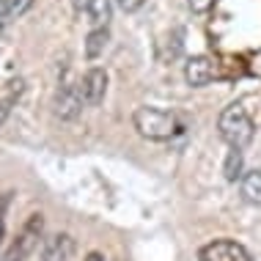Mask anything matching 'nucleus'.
I'll list each match as a JSON object with an SVG mask.
<instances>
[{"instance_id": "4", "label": "nucleus", "mask_w": 261, "mask_h": 261, "mask_svg": "<svg viewBox=\"0 0 261 261\" xmlns=\"http://www.w3.org/2000/svg\"><path fill=\"white\" fill-rule=\"evenodd\" d=\"M198 261H253V256L245 245L234 242V239H215L201 248Z\"/></svg>"}, {"instance_id": "13", "label": "nucleus", "mask_w": 261, "mask_h": 261, "mask_svg": "<svg viewBox=\"0 0 261 261\" xmlns=\"http://www.w3.org/2000/svg\"><path fill=\"white\" fill-rule=\"evenodd\" d=\"M6 6H9L11 17H22L25 11H31L33 0H6Z\"/></svg>"}, {"instance_id": "17", "label": "nucleus", "mask_w": 261, "mask_h": 261, "mask_svg": "<svg viewBox=\"0 0 261 261\" xmlns=\"http://www.w3.org/2000/svg\"><path fill=\"white\" fill-rule=\"evenodd\" d=\"M6 118H9V105H6V102H0V126L6 124Z\"/></svg>"}, {"instance_id": "11", "label": "nucleus", "mask_w": 261, "mask_h": 261, "mask_svg": "<svg viewBox=\"0 0 261 261\" xmlns=\"http://www.w3.org/2000/svg\"><path fill=\"white\" fill-rule=\"evenodd\" d=\"M245 154L242 149H231L228 151V157H225V165H223V176H225V181H237V179H242L245 176Z\"/></svg>"}, {"instance_id": "15", "label": "nucleus", "mask_w": 261, "mask_h": 261, "mask_svg": "<svg viewBox=\"0 0 261 261\" xmlns=\"http://www.w3.org/2000/svg\"><path fill=\"white\" fill-rule=\"evenodd\" d=\"M143 3H146V0H116V6H118V9H121V11H126V14L138 11L140 6H143Z\"/></svg>"}, {"instance_id": "18", "label": "nucleus", "mask_w": 261, "mask_h": 261, "mask_svg": "<svg viewBox=\"0 0 261 261\" xmlns=\"http://www.w3.org/2000/svg\"><path fill=\"white\" fill-rule=\"evenodd\" d=\"M86 261H105V258H102V253L94 250V253H88V256H86Z\"/></svg>"}, {"instance_id": "7", "label": "nucleus", "mask_w": 261, "mask_h": 261, "mask_svg": "<svg viewBox=\"0 0 261 261\" xmlns=\"http://www.w3.org/2000/svg\"><path fill=\"white\" fill-rule=\"evenodd\" d=\"M215 74H217V69H215V63H212L206 55H195V58H190L185 63V80L193 88L209 86V83L215 80Z\"/></svg>"}, {"instance_id": "3", "label": "nucleus", "mask_w": 261, "mask_h": 261, "mask_svg": "<svg viewBox=\"0 0 261 261\" xmlns=\"http://www.w3.org/2000/svg\"><path fill=\"white\" fill-rule=\"evenodd\" d=\"M41 231H44V217L36 212V215H31L25 220V225L19 228V234L14 237V242L9 245V250H6V261H28V256L39 248Z\"/></svg>"}, {"instance_id": "19", "label": "nucleus", "mask_w": 261, "mask_h": 261, "mask_svg": "<svg viewBox=\"0 0 261 261\" xmlns=\"http://www.w3.org/2000/svg\"><path fill=\"white\" fill-rule=\"evenodd\" d=\"M0 242H3V220H0Z\"/></svg>"}, {"instance_id": "1", "label": "nucleus", "mask_w": 261, "mask_h": 261, "mask_svg": "<svg viewBox=\"0 0 261 261\" xmlns=\"http://www.w3.org/2000/svg\"><path fill=\"white\" fill-rule=\"evenodd\" d=\"M217 132L231 149H245L256 135V124H253V118L248 116V110L242 105H228L217 118Z\"/></svg>"}, {"instance_id": "12", "label": "nucleus", "mask_w": 261, "mask_h": 261, "mask_svg": "<svg viewBox=\"0 0 261 261\" xmlns=\"http://www.w3.org/2000/svg\"><path fill=\"white\" fill-rule=\"evenodd\" d=\"M108 41H110L108 28H96V31H91L88 39H86V55L88 58H99V55L105 53V47H108Z\"/></svg>"}, {"instance_id": "6", "label": "nucleus", "mask_w": 261, "mask_h": 261, "mask_svg": "<svg viewBox=\"0 0 261 261\" xmlns=\"http://www.w3.org/2000/svg\"><path fill=\"white\" fill-rule=\"evenodd\" d=\"M80 88H83V96H86V105H91V108L102 105L105 94H108V72L99 66L88 69L83 83H80Z\"/></svg>"}, {"instance_id": "9", "label": "nucleus", "mask_w": 261, "mask_h": 261, "mask_svg": "<svg viewBox=\"0 0 261 261\" xmlns=\"http://www.w3.org/2000/svg\"><path fill=\"white\" fill-rule=\"evenodd\" d=\"M239 190H242V198L248 203L261 206V171H245L242 181H239Z\"/></svg>"}, {"instance_id": "10", "label": "nucleus", "mask_w": 261, "mask_h": 261, "mask_svg": "<svg viewBox=\"0 0 261 261\" xmlns=\"http://www.w3.org/2000/svg\"><path fill=\"white\" fill-rule=\"evenodd\" d=\"M88 22H94L96 28H108V19L113 14V0H88Z\"/></svg>"}, {"instance_id": "8", "label": "nucleus", "mask_w": 261, "mask_h": 261, "mask_svg": "<svg viewBox=\"0 0 261 261\" xmlns=\"http://www.w3.org/2000/svg\"><path fill=\"white\" fill-rule=\"evenodd\" d=\"M74 253V239L69 234H55L44 242V261H69Z\"/></svg>"}, {"instance_id": "14", "label": "nucleus", "mask_w": 261, "mask_h": 261, "mask_svg": "<svg viewBox=\"0 0 261 261\" xmlns=\"http://www.w3.org/2000/svg\"><path fill=\"white\" fill-rule=\"evenodd\" d=\"M187 6L193 14H206L212 6H215V0H187Z\"/></svg>"}, {"instance_id": "2", "label": "nucleus", "mask_w": 261, "mask_h": 261, "mask_svg": "<svg viewBox=\"0 0 261 261\" xmlns=\"http://www.w3.org/2000/svg\"><path fill=\"white\" fill-rule=\"evenodd\" d=\"M132 124H135L138 135L146 140H171L181 129L179 118L160 108H138L132 113Z\"/></svg>"}, {"instance_id": "16", "label": "nucleus", "mask_w": 261, "mask_h": 261, "mask_svg": "<svg viewBox=\"0 0 261 261\" xmlns=\"http://www.w3.org/2000/svg\"><path fill=\"white\" fill-rule=\"evenodd\" d=\"M9 17H11L9 6H6V0H0V33L6 31V25H9Z\"/></svg>"}, {"instance_id": "5", "label": "nucleus", "mask_w": 261, "mask_h": 261, "mask_svg": "<svg viewBox=\"0 0 261 261\" xmlns=\"http://www.w3.org/2000/svg\"><path fill=\"white\" fill-rule=\"evenodd\" d=\"M83 102H86L83 88L74 86V83H66L55 94V113H58L63 121H72V118H77L83 113Z\"/></svg>"}]
</instances>
